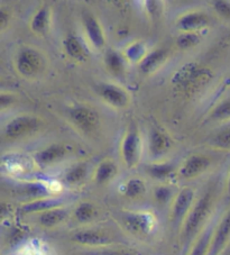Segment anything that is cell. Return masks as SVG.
I'll return each mask as SVG.
<instances>
[{"label": "cell", "instance_id": "cb8c5ba5", "mask_svg": "<svg viewBox=\"0 0 230 255\" xmlns=\"http://www.w3.org/2000/svg\"><path fill=\"white\" fill-rule=\"evenodd\" d=\"M212 232L211 230H206L202 234L199 236V239L194 242L191 251H190L189 255H208L209 254L210 243L212 239Z\"/></svg>", "mask_w": 230, "mask_h": 255}, {"label": "cell", "instance_id": "ffe728a7", "mask_svg": "<svg viewBox=\"0 0 230 255\" xmlns=\"http://www.w3.org/2000/svg\"><path fill=\"white\" fill-rule=\"evenodd\" d=\"M118 173V166L115 162L110 160H105L98 165L95 172V181L99 186L109 183Z\"/></svg>", "mask_w": 230, "mask_h": 255}, {"label": "cell", "instance_id": "ac0fdd59", "mask_svg": "<svg viewBox=\"0 0 230 255\" xmlns=\"http://www.w3.org/2000/svg\"><path fill=\"white\" fill-rule=\"evenodd\" d=\"M62 204H63V201L59 198H41V199H36L28 202V204H25L21 207V210L25 214H41L43 212H46V210L62 207Z\"/></svg>", "mask_w": 230, "mask_h": 255}, {"label": "cell", "instance_id": "30bf717a", "mask_svg": "<svg viewBox=\"0 0 230 255\" xmlns=\"http://www.w3.org/2000/svg\"><path fill=\"white\" fill-rule=\"evenodd\" d=\"M210 166V160L203 155H191L184 161L179 170V177L184 180H192L201 175Z\"/></svg>", "mask_w": 230, "mask_h": 255}, {"label": "cell", "instance_id": "7402d4cb", "mask_svg": "<svg viewBox=\"0 0 230 255\" xmlns=\"http://www.w3.org/2000/svg\"><path fill=\"white\" fill-rule=\"evenodd\" d=\"M73 216L78 223L89 224L97 217V208L91 202L83 201L75 207Z\"/></svg>", "mask_w": 230, "mask_h": 255}, {"label": "cell", "instance_id": "8992f818", "mask_svg": "<svg viewBox=\"0 0 230 255\" xmlns=\"http://www.w3.org/2000/svg\"><path fill=\"white\" fill-rule=\"evenodd\" d=\"M230 242V208L226 213L212 233L209 254L221 255L228 248Z\"/></svg>", "mask_w": 230, "mask_h": 255}, {"label": "cell", "instance_id": "277c9868", "mask_svg": "<svg viewBox=\"0 0 230 255\" xmlns=\"http://www.w3.org/2000/svg\"><path fill=\"white\" fill-rule=\"evenodd\" d=\"M196 192L192 188L184 187L174 197L171 205V221L176 226H182L190 210L196 202Z\"/></svg>", "mask_w": 230, "mask_h": 255}, {"label": "cell", "instance_id": "7c38bea8", "mask_svg": "<svg viewBox=\"0 0 230 255\" xmlns=\"http://www.w3.org/2000/svg\"><path fill=\"white\" fill-rule=\"evenodd\" d=\"M99 92L101 98L113 107L123 108L129 103V97H128L127 92L115 85L100 86Z\"/></svg>", "mask_w": 230, "mask_h": 255}, {"label": "cell", "instance_id": "ba28073f", "mask_svg": "<svg viewBox=\"0 0 230 255\" xmlns=\"http://www.w3.org/2000/svg\"><path fill=\"white\" fill-rule=\"evenodd\" d=\"M38 125L36 118L30 116H18L11 120L5 127L3 134L8 139H17L23 137L35 129Z\"/></svg>", "mask_w": 230, "mask_h": 255}, {"label": "cell", "instance_id": "e0dca14e", "mask_svg": "<svg viewBox=\"0 0 230 255\" xmlns=\"http://www.w3.org/2000/svg\"><path fill=\"white\" fill-rule=\"evenodd\" d=\"M68 217L69 210L62 206V207L53 208L39 214L38 223L45 228H53L61 225L62 223H64L68 219Z\"/></svg>", "mask_w": 230, "mask_h": 255}, {"label": "cell", "instance_id": "e575fe53", "mask_svg": "<svg viewBox=\"0 0 230 255\" xmlns=\"http://www.w3.org/2000/svg\"><path fill=\"white\" fill-rule=\"evenodd\" d=\"M9 11H8L6 8L2 7L1 9H0V29L3 30L7 27V25L9 24Z\"/></svg>", "mask_w": 230, "mask_h": 255}, {"label": "cell", "instance_id": "5bb4252c", "mask_svg": "<svg viewBox=\"0 0 230 255\" xmlns=\"http://www.w3.org/2000/svg\"><path fill=\"white\" fill-rule=\"evenodd\" d=\"M65 153L66 149L64 146L59 144H54L37 152L36 155H35V161H36V163L39 166L46 168V166L54 164L55 162L63 159L65 156Z\"/></svg>", "mask_w": 230, "mask_h": 255}, {"label": "cell", "instance_id": "d590c367", "mask_svg": "<svg viewBox=\"0 0 230 255\" xmlns=\"http://www.w3.org/2000/svg\"><path fill=\"white\" fill-rule=\"evenodd\" d=\"M227 192H228V195L230 196V172L228 174V180H227Z\"/></svg>", "mask_w": 230, "mask_h": 255}, {"label": "cell", "instance_id": "44dd1931", "mask_svg": "<svg viewBox=\"0 0 230 255\" xmlns=\"http://www.w3.org/2000/svg\"><path fill=\"white\" fill-rule=\"evenodd\" d=\"M64 47L66 53L69 54L70 58H72L75 61H85L87 59V51L83 44L80 42L77 36L74 35H69L64 39Z\"/></svg>", "mask_w": 230, "mask_h": 255}, {"label": "cell", "instance_id": "6da1fadb", "mask_svg": "<svg viewBox=\"0 0 230 255\" xmlns=\"http://www.w3.org/2000/svg\"><path fill=\"white\" fill-rule=\"evenodd\" d=\"M215 202L216 197L211 190L203 193V196L194 202L193 207L188 214L183 225L181 226L180 236L182 245H188L190 242L196 239L198 233L202 230L211 216Z\"/></svg>", "mask_w": 230, "mask_h": 255}, {"label": "cell", "instance_id": "836d02e7", "mask_svg": "<svg viewBox=\"0 0 230 255\" xmlns=\"http://www.w3.org/2000/svg\"><path fill=\"white\" fill-rule=\"evenodd\" d=\"M90 255H140V253L132 250H123V249H103L91 253Z\"/></svg>", "mask_w": 230, "mask_h": 255}, {"label": "cell", "instance_id": "603a6c76", "mask_svg": "<svg viewBox=\"0 0 230 255\" xmlns=\"http://www.w3.org/2000/svg\"><path fill=\"white\" fill-rule=\"evenodd\" d=\"M123 195L130 199H137L145 195L146 192V183L139 178L129 179L123 186Z\"/></svg>", "mask_w": 230, "mask_h": 255}, {"label": "cell", "instance_id": "484cf974", "mask_svg": "<svg viewBox=\"0 0 230 255\" xmlns=\"http://www.w3.org/2000/svg\"><path fill=\"white\" fill-rule=\"evenodd\" d=\"M87 177V166L86 164H78L71 168L68 172H66L64 177L65 183L70 184V186H75V184L81 183Z\"/></svg>", "mask_w": 230, "mask_h": 255}, {"label": "cell", "instance_id": "2e32d148", "mask_svg": "<svg viewBox=\"0 0 230 255\" xmlns=\"http://www.w3.org/2000/svg\"><path fill=\"white\" fill-rule=\"evenodd\" d=\"M167 56L169 54H167L166 50H162V48L155 50L152 53L146 55L144 60L139 63L140 71L144 74H150L157 71L166 62Z\"/></svg>", "mask_w": 230, "mask_h": 255}, {"label": "cell", "instance_id": "4dcf8cb0", "mask_svg": "<svg viewBox=\"0 0 230 255\" xmlns=\"http://www.w3.org/2000/svg\"><path fill=\"white\" fill-rule=\"evenodd\" d=\"M200 43V37L197 33H182L176 39V44L182 50H188Z\"/></svg>", "mask_w": 230, "mask_h": 255}, {"label": "cell", "instance_id": "83f0119b", "mask_svg": "<svg viewBox=\"0 0 230 255\" xmlns=\"http://www.w3.org/2000/svg\"><path fill=\"white\" fill-rule=\"evenodd\" d=\"M106 65L115 74H120L123 71V60L116 52L110 51L106 55Z\"/></svg>", "mask_w": 230, "mask_h": 255}, {"label": "cell", "instance_id": "8fae6325", "mask_svg": "<svg viewBox=\"0 0 230 255\" xmlns=\"http://www.w3.org/2000/svg\"><path fill=\"white\" fill-rule=\"evenodd\" d=\"M209 25V17L202 11H190L180 17L176 21L178 28L183 33H198V30Z\"/></svg>", "mask_w": 230, "mask_h": 255}, {"label": "cell", "instance_id": "8d00e7d4", "mask_svg": "<svg viewBox=\"0 0 230 255\" xmlns=\"http://www.w3.org/2000/svg\"><path fill=\"white\" fill-rule=\"evenodd\" d=\"M221 255H230V246H229V248L226 249L225 252H224L223 254H221Z\"/></svg>", "mask_w": 230, "mask_h": 255}, {"label": "cell", "instance_id": "7a4b0ae2", "mask_svg": "<svg viewBox=\"0 0 230 255\" xmlns=\"http://www.w3.org/2000/svg\"><path fill=\"white\" fill-rule=\"evenodd\" d=\"M122 223L126 230L136 236H147L156 227V219L148 212H127L123 214Z\"/></svg>", "mask_w": 230, "mask_h": 255}, {"label": "cell", "instance_id": "9c48e42d", "mask_svg": "<svg viewBox=\"0 0 230 255\" xmlns=\"http://www.w3.org/2000/svg\"><path fill=\"white\" fill-rule=\"evenodd\" d=\"M71 121L79 129L90 133L99 124V117L97 113L87 107H75L70 114Z\"/></svg>", "mask_w": 230, "mask_h": 255}, {"label": "cell", "instance_id": "f1b7e54d", "mask_svg": "<svg viewBox=\"0 0 230 255\" xmlns=\"http://www.w3.org/2000/svg\"><path fill=\"white\" fill-rule=\"evenodd\" d=\"M211 120L223 122L230 120V99H227L220 103L218 106L214 108V111L210 114Z\"/></svg>", "mask_w": 230, "mask_h": 255}, {"label": "cell", "instance_id": "1f68e13d", "mask_svg": "<svg viewBox=\"0 0 230 255\" xmlns=\"http://www.w3.org/2000/svg\"><path fill=\"white\" fill-rule=\"evenodd\" d=\"M172 197V190L166 186H160L154 190V198L160 205H165L170 201Z\"/></svg>", "mask_w": 230, "mask_h": 255}, {"label": "cell", "instance_id": "9a60e30c", "mask_svg": "<svg viewBox=\"0 0 230 255\" xmlns=\"http://www.w3.org/2000/svg\"><path fill=\"white\" fill-rule=\"evenodd\" d=\"M149 152L155 157L165 155L171 148V139L164 131L154 128L149 134Z\"/></svg>", "mask_w": 230, "mask_h": 255}, {"label": "cell", "instance_id": "4fadbf2b", "mask_svg": "<svg viewBox=\"0 0 230 255\" xmlns=\"http://www.w3.org/2000/svg\"><path fill=\"white\" fill-rule=\"evenodd\" d=\"M83 25L87 37L96 48H103L106 44V37L103 27L95 16L87 14L83 17Z\"/></svg>", "mask_w": 230, "mask_h": 255}, {"label": "cell", "instance_id": "5b68a950", "mask_svg": "<svg viewBox=\"0 0 230 255\" xmlns=\"http://www.w3.org/2000/svg\"><path fill=\"white\" fill-rule=\"evenodd\" d=\"M140 136L136 129H129L123 136L121 142V157L128 169H132L138 164L140 157Z\"/></svg>", "mask_w": 230, "mask_h": 255}, {"label": "cell", "instance_id": "4316f807", "mask_svg": "<svg viewBox=\"0 0 230 255\" xmlns=\"http://www.w3.org/2000/svg\"><path fill=\"white\" fill-rule=\"evenodd\" d=\"M126 56L132 62H141L146 56V47L143 43L134 42L126 48Z\"/></svg>", "mask_w": 230, "mask_h": 255}, {"label": "cell", "instance_id": "d4e9b609", "mask_svg": "<svg viewBox=\"0 0 230 255\" xmlns=\"http://www.w3.org/2000/svg\"><path fill=\"white\" fill-rule=\"evenodd\" d=\"M147 173L153 179L164 181L174 173V166L170 163H156L147 166Z\"/></svg>", "mask_w": 230, "mask_h": 255}, {"label": "cell", "instance_id": "52a82bcc", "mask_svg": "<svg viewBox=\"0 0 230 255\" xmlns=\"http://www.w3.org/2000/svg\"><path fill=\"white\" fill-rule=\"evenodd\" d=\"M72 241L83 246L106 248L114 243L113 237L99 230H82L72 235Z\"/></svg>", "mask_w": 230, "mask_h": 255}, {"label": "cell", "instance_id": "d6986e66", "mask_svg": "<svg viewBox=\"0 0 230 255\" xmlns=\"http://www.w3.org/2000/svg\"><path fill=\"white\" fill-rule=\"evenodd\" d=\"M50 23H51V11L48 6L45 5V6H42L36 12H35L29 25H30V29H32L35 34L43 35L48 30Z\"/></svg>", "mask_w": 230, "mask_h": 255}, {"label": "cell", "instance_id": "d6a6232c", "mask_svg": "<svg viewBox=\"0 0 230 255\" xmlns=\"http://www.w3.org/2000/svg\"><path fill=\"white\" fill-rule=\"evenodd\" d=\"M214 8L221 18L230 20V1L217 0V1L214 2Z\"/></svg>", "mask_w": 230, "mask_h": 255}, {"label": "cell", "instance_id": "f546056e", "mask_svg": "<svg viewBox=\"0 0 230 255\" xmlns=\"http://www.w3.org/2000/svg\"><path fill=\"white\" fill-rule=\"evenodd\" d=\"M211 145L216 148L230 151V127L220 130L211 140Z\"/></svg>", "mask_w": 230, "mask_h": 255}, {"label": "cell", "instance_id": "3957f363", "mask_svg": "<svg viewBox=\"0 0 230 255\" xmlns=\"http://www.w3.org/2000/svg\"><path fill=\"white\" fill-rule=\"evenodd\" d=\"M44 68V59L35 48L26 47L19 51L16 58V69L24 78H34Z\"/></svg>", "mask_w": 230, "mask_h": 255}]
</instances>
